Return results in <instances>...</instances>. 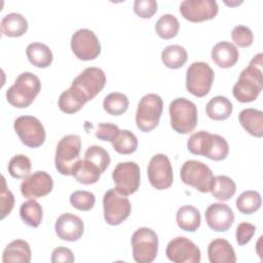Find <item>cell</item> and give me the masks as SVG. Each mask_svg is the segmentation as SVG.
Wrapping results in <instances>:
<instances>
[{"label":"cell","mask_w":263,"mask_h":263,"mask_svg":"<svg viewBox=\"0 0 263 263\" xmlns=\"http://www.w3.org/2000/svg\"><path fill=\"white\" fill-rule=\"evenodd\" d=\"M262 86V53H258L252 59L249 66L241 71L238 80L233 85L232 93L238 102L250 103L258 98Z\"/></svg>","instance_id":"cell-1"},{"label":"cell","mask_w":263,"mask_h":263,"mask_svg":"<svg viewBox=\"0 0 263 263\" xmlns=\"http://www.w3.org/2000/svg\"><path fill=\"white\" fill-rule=\"evenodd\" d=\"M187 148L194 155H202L215 161L225 159L229 153V145L223 137L205 130L192 134L187 141Z\"/></svg>","instance_id":"cell-2"},{"label":"cell","mask_w":263,"mask_h":263,"mask_svg":"<svg viewBox=\"0 0 263 263\" xmlns=\"http://www.w3.org/2000/svg\"><path fill=\"white\" fill-rule=\"evenodd\" d=\"M40 90L41 82L38 76L31 72H23L6 90V99L15 108H27L34 102Z\"/></svg>","instance_id":"cell-3"},{"label":"cell","mask_w":263,"mask_h":263,"mask_svg":"<svg viewBox=\"0 0 263 263\" xmlns=\"http://www.w3.org/2000/svg\"><path fill=\"white\" fill-rule=\"evenodd\" d=\"M171 126L178 134L191 133L197 124V107L185 98H177L170 104Z\"/></svg>","instance_id":"cell-4"},{"label":"cell","mask_w":263,"mask_h":263,"mask_svg":"<svg viewBox=\"0 0 263 263\" xmlns=\"http://www.w3.org/2000/svg\"><path fill=\"white\" fill-rule=\"evenodd\" d=\"M81 140L77 135L63 137L57 145L54 164L58 172L64 176H72V171L80 160Z\"/></svg>","instance_id":"cell-5"},{"label":"cell","mask_w":263,"mask_h":263,"mask_svg":"<svg viewBox=\"0 0 263 263\" xmlns=\"http://www.w3.org/2000/svg\"><path fill=\"white\" fill-rule=\"evenodd\" d=\"M163 110V101L156 93H147L139 102L136 112V124L141 132L148 133L154 129Z\"/></svg>","instance_id":"cell-6"},{"label":"cell","mask_w":263,"mask_h":263,"mask_svg":"<svg viewBox=\"0 0 263 263\" xmlns=\"http://www.w3.org/2000/svg\"><path fill=\"white\" fill-rule=\"evenodd\" d=\"M133 258L138 263H151L158 253L157 234L148 227L138 228L132 235Z\"/></svg>","instance_id":"cell-7"},{"label":"cell","mask_w":263,"mask_h":263,"mask_svg":"<svg viewBox=\"0 0 263 263\" xmlns=\"http://www.w3.org/2000/svg\"><path fill=\"white\" fill-rule=\"evenodd\" d=\"M180 176L184 184L194 187L201 193L210 192L214 182L212 170L205 163L194 159L184 162L180 171Z\"/></svg>","instance_id":"cell-8"},{"label":"cell","mask_w":263,"mask_h":263,"mask_svg":"<svg viewBox=\"0 0 263 263\" xmlns=\"http://www.w3.org/2000/svg\"><path fill=\"white\" fill-rule=\"evenodd\" d=\"M214 70L204 62L192 63L186 71V89L197 98L205 97L214 82Z\"/></svg>","instance_id":"cell-9"},{"label":"cell","mask_w":263,"mask_h":263,"mask_svg":"<svg viewBox=\"0 0 263 263\" xmlns=\"http://www.w3.org/2000/svg\"><path fill=\"white\" fill-rule=\"evenodd\" d=\"M104 218L107 224L117 226L126 220L132 212V204L125 195L115 188L109 189L103 197Z\"/></svg>","instance_id":"cell-10"},{"label":"cell","mask_w":263,"mask_h":263,"mask_svg":"<svg viewBox=\"0 0 263 263\" xmlns=\"http://www.w3.org/2000/svg\"><path fill=\"white\" fill-rule=\"evenodd\" d=\"M106 81L107 78L102 69L88 67L72 81L71 86L74 87L87 103L102 91Z\"/></svg>","instance_id":"cell-11"},{"label":"cell","mask_w":263,"mask_h":263,"mask_svg":"<svg viewBox=\"0 0 263 263\" xmlns=\"http://www.w3.org/2000/svg\"><path fill=\"white\" fill-rule=\"evenodd\" d=\"M112 179L115 189L122 195H130L135 193L141 182L140 166L134 161L119 162L112 172Z\"/></svg>","instance_id":"cell-12"},{"label":"cell","mask_w":263,"mask_h":263,"mask_svg":"<svg viewBox=\"0 0 263 263\" xmlns=\"http://www.w3.org/2000/svg\"><path fill=\"white\" fill-rule=\"evenodd\" d=\"M13 128L21 142L30 148H37L45 141V129L41 121L34 116L17 117L13 122Z\"/></svg>","instance_id":"cell-13"},{"label":"cell","mask_w":263,"mask_h":263,"mask_svg":"<svg viewBox=\"0 0 263 263\" xmlns=\"http://www.w3.org/2000/svg\"><path fill=\"white\" fill-rule=\"evenodd\" d=\"M71 49L81 61L95 60L101 53V43L89 29H79L71 37Z\"/></svg>","instance_id":"cell-14"},{"label":"cell","mask_w":263,"mask_h":263,"mask_svg":"<svg viewBox=\"0 0 263 263\" xmlns=\"http://www.w3.org/2000/svg\"><path fill=\"white\" fill-rule=\"evenodd\" d=\"M147 174L151 186L157 190L167 189L173 184V167L165 154L158 153L152 156L148 164Z\"/></svg>","instance_id":"cell-15"},{"label":"cell","mask_w":263,"mask_h":263,"mask_svg":"<svg viewBox=\"0 0 263 263\" xmlns=\"http://www.w3.org/2000/svg\"><path fill=\"white\" fill-rule=\"evenodd\" d=\"M165 255L175 263H199L201 258L199 248L184 236L173 238L166 246Z\"/></svg>","instance_id":"cell-16"},{"label":"cell","mask_w":263,"mask_h":263,"mask_svg":"<svg viewBox=\"0 0 263 263\" xmlns=\"http://www.w3.org/2000/svg\"><path fill=\"white\" fill-rule=\"evenodd\" d=\"M219 11L215 0H184L180 4L182 16L193 23H199L214 18Z\"/></svg>","instance_id":"cell-17"},{"label":"cell","mask_w":263,"mask_h":263,"mask_svg":"<svg viewBox=\"0 0 263 263\" xmlns=\"http://www.w3.org/2000/svg\"><path fill=\"white\" fill-rule=\"evenodd\" d=\"M52 187L51 176L44 171H37L24 179L21 184V192L28 199H36L49 194Z\"/></svg>","instance_id":"cell-18"},{"label":"cell","mask_w":263,"mask_h":263,"mask_svg":"<svg viewBox=\"0 0 263 263\" xmlns=\"http://www.w3.org/2000/svg\"><path fill=\"white\" fill-rule=\"evenodd\" d=\"M205 222L215 231H227L234 221L232 209L222 202L212 203L205 210Z\"/></svg>","instance_id":"cell-19"},{"label":"cell","mask_w":263,"mask_h":263,"mask_svg":"<svg viewBox=\"0 0 263 263\" xmlns=\"http://www.w3.org/2000/svg\"><path fill=\"white\" fill-rule=\"evenodd\" d=\"M54 230L58 237L62 240L76 241L84 232V224L78 216L71 213H64L57 219Z\"/></svg>","instance_id":"cell-20"},{"label":"cell","mask_w":263,"mask_h":263,"mask_svg":"<svg viewBox=\"0 0 263 263\" xmlns=\"http://www.w3.org/2000/svg\"><path fill=\"white\" fill-rule=\"evenodd\" d=\"M212 60L220 68L226 69L234 66L239 58L237 47L228 41H220L212 48Z\"/></svg>","instance_id":"cell-21"},{"label":"cell","mask_w":263,"mask_h":263,"mask_svg":"<svg viewBox=\"0 0 263 263\" xmlns=\"http://www.w3.org/2000/svg\"><path fill=\"white\" fill-rule=\"evenodd\" d=\"M208 256L211 263H234L236 261L234 249L224 238H216L210 242Z\"/></svg>","instance_id":"cell-22"},{"label":"cell","mask_w":263,"mask_h":263,"mask_svg":"<svg viewBox=\"0 0 263 263\" xmlns=\"http://www.w3.org/2000/svg\"><path fill=\"white\" fill-rule=\"evenodd\" d=\"M238 120L241 126L252 136L263 137V112L254 108H247L240 111Z\"/></svg>","instance_id":"cell-23"},{"label":"cell","mask_w":263,"mask_h":263,"mask_svg":"<svg viewBox=\"0 0 263 263\" xmlns=\"http://www.w3.org/2000/svg\"><path fill=\"white\" fill-rule=\"evenodd\" d=\"M2 261L29 263L31 261V249L29 243L23 239H15L9 242L3 251Z\"/></svg>","instance_id":"cell-24"},{"label":"cell","mask_w":263,"mask_h":263,"mask_svg":"<svg viewBox=\"0 0 263 263\" xmlns=\"http://www.w3.org/2000/svg\"><path fill=\"white\" fill-rule=\"evenodd\" d=\"M0 30L5 36L20 37L27 32L28 22L21 13L10 12L1 20Z\"/></svg>","instance_id":"cell-25"},{"label":"cell","mask_w":263,"mask_h":263,"mask_svg":"<svg viewBox=\"0 0 263 263\" xmlns=\"http://www.w3.org/2000/svg\"><path fill=\"white\" fill-rule=\"evenodd\" d=\"M26 54L29 62L37 68H47L53 59L51 49L41 42L30 43L26 48Z\"/></svg>","instance_id":"cell-26"},{"label":"cell","mask_w":263,"mask_h":263,"mask_svg":"<svg viewBox=\"0 0 263 263\" xmlns=\"http://www.w3.org/2000/svg\"><path fill=\"white\" fill-rule=\"evenodd\" d=\"M176 221L178 226L187 232H194L200 226V213L193 205H183L176 214Z\"/></svg>","instance_id":"cell-27"},{"label":"cell","mask_w":263,"mask_h":263,"mask_svg":"<svg viewBox=\"0 0 263 263\" xmlns=\"http://www.w3.org/2000/svg\"><path fill=\"white\" fill-rule=\"evenodd\" d=\"M233 111L232 103L224 96H216L212 98L206 106V115L213 120H225Z\"/></svg>","instance_id":"cell-28"},{"label":"cell","mask_w":263,"mask_h":263,"mask_svg":"<svg viewBox=\"0 0 263 263\" xmlns=\"http://www.w3.org/2000/svg\"><path fill=\"white\" fill-rule=\"evenodd\" d=\"M101 174L102 173L100 170L86 159H80L72 171V176L76 179V181L84 185L97 183L101 177Z\"/></svg>","instance_id":"cell-29"},{"label":"cell","mask_w":263,"mask_h":263,"mask_svg":"<svg viewBox=\"0 0 263 263\" xmlns=\"http://www.w3.org/2000/svg\"><path fill=\"white\" fill-rule=\"evenodd\" d=\"M236 191L235 182L228 176L219 175L214 177V182L210 192L220 201L229 200Z\"/></svg>","instance_id":"cell-30"},{"label":"cell","mask_w":263,"mask_h":263,"mask_svg":"<svg viewBox=\"0 0 263 263\" xmlns=\"http://www.w3.org/2000/svg\"><path fill=\"white\" fill-rule=\"evenodd\" d=\"M85 103L86 101L83 99V97L72 86L63 91L58 101L60 110L67 114L78 112Z\"/></svg>","instance_id":"cell-31"},{"label":"cell","mask_w":263,"mask_h":263,"mask_svg":"<svg viewBox=\"0 0 263 263\" xmlns=\"http://www.w3.org/2000/svg\"><path fill=\"white\" fill-rule=\"evenodd\" d=\"M188 53L186 49L178 44L166 46L161 52V61L163 65L170 69H179L187 62Z\"/></svg>","instance_id":"cell-32"},{"label":"cell","mask_w":263,"mask_h":263,"mask_svg":"<svg viewBox=\"0 0 263 263\" xmlns=\"http://www.w3.org/2000/svg\"><path fill=\"white\" fill-rule=\"evenodd\" d=\"M113 149L119 154H132L138 148V139L134 133L128 129H119L111 142Z\"/></svg>","instance_id":"cell-33"},{"label":"cell","mask_w":263,"mask_h":263,"mask_svg":"<svg viewBox=\"0 0 263 263\" xmlns=\"http://www.w3.org/2000/svg\"><path fill=\"white\" fill-rule=\"evenodd\" d=\"M20 216L26 225L36 228L42 221V208L35 199H30L21 204Z\"/></svg>","instance_id":"cell-34"},{"label":"cell","mask_w":263,"mask_h":263,"mask_svg":"<svg viewBox=\"0 0 263 263\" xmlns=\"http://www.w3.org/2000/svg\"><path fill=\"white\" fill-rule=\"evenodd\" d=\"M128 105L129 102L127 97L124 93L118 91H114L107 95L103 102L104 110L108 114L113 116H118L126 112Z\"/></svg>","instance_id":"cell-35"},{"label":"cell","mask_w":263,"mask_h":263,"mask_svg":"<svg viewBox=\"0 0 263 263\" xmlns=\"http://www.w3.org/2000/svg\"><path fill=\"white\" fill-rule=\"evenodd\" d=\"M262 199L259 192L255 190L243 191L235 201L237 210L245 215H250L258 211L261 206Z\"/></svg>","instance_id":"cell-36"},{"label":"cell","mask_w":263,"mask_h":263,"mask_svg":"<svg viewBox=\"0 0 263 263\" xmlns=\"http://www.w3.org/2000/svg\"><path fill=\"white\" fill-rule=\"evenodd\" d=\"M179 28V21L171 13L162 14L155 24V32L162 39L174 38L178 34Z\"/></svg>","instance_id":"cell-37"},{"label":"cell","mask_w":263,"mask_h":263,"mask_svg":"<svg viewBox=\"0 0 263 263\" xmlns=\"http://www.w3.org/2000/svg\"><path fill=\"white\" fill-rule=\"evenodd\" d=\"M84 159L91 162L93 165H96L100 172L103 174L106 168L109 166L111 158L107 150H105L103 147L98 145L89 146L85 152H84Z\"/></svg>","instance_id":"cell-38"},{"label":"cell","mask_w":263,"mask_h":263,"mask_svg":"<svg viewBox=\"0 0 263 263\" xmlns=\"http://www.w3.org/2000/svg\"><path fill=\"white\" fill-rule=\"evenodd\" d=\"M31 160L24 154L13 156L8 163V173L12 178L25 179L31 172Z\"/></svg>","instance_id":"cell-39"},{"label":"cell","mask_w":263,"mask_h":263,"mask_svg":"<svg viewBox=\"0 0 263 263\" xmlns=\"http://www.w3.org/2000/svg\"><path fill=\"white\" fill-rule=\"evenodd\" d=\"M70 202L79 211H89L96 203V196L89 191L77 190L70 195Z\"/></svg>","instance_id":"cell-40"},{"label":"cell","mask_w":263,"mask_h":263,"mask_svg":"<svg viewBox=\"0 0 263 263\" xmlns=\"http://www.w3.org/2000/svg\"><path fill=\"white\" fill-rule=\"evenodd\" d=\"M2 187L0 193V218L3 220L10 214L14 205V196L12 192L7 188L5 178L2 176Z\"/></svg>","instance_id":"cell-41"},{"label":"cell","mask_w":263,"mask_h":263,"mask_svg":"<svg viewBox=\"0 0 263 263\" xmlns=\"http://www.w3.org/2000/svg\"><path fill=\"white\" fill-rule=\"evenodd\" d=\"M232 40L239 47H248L253 43L254 35L252 30L243 25L235 26L231 32Z\"/></svg>","instance_id":"cell-42"},{"label":"cell","mask_w":263,"mask_h":263,"mask_svg":"<svg viewBox=\"0 0 263 263\" xmlns=\"http://www.w3.org/2000/svg\"><path fill=\"white\" fill-rule=\"evenodd\" d=\"M134 11L142 18H149L157 11V2L155 0H136Z\"/></svg>","instance_id":"cell-43"},{"label":"cell","mask_w":263,"mask_h":263,"mask_svg":"<svg viewBox=\"0 0 263 263\" xmlns=\"http://www.w3.org/2000/svg\"><path fill=\"white\" fill-rule=\"evenodd\" d=\"M118 132L119 127L116 124L110 122H102L97 125L95 129V136L101 141L112 142Z\"/></svg>","instance_id":"cell-44"},{"label":"cell","mask_w":263,"mask_h":263,"mask_svg":"<svg viewBox=\"0 0 263 263\" xmlns=\"http://www.w3.org/2000/svg\"><path fill=\"white\" fill-rule=\"evenodd\" d=\"M255 232H256L255 225L248 223V222H241L236 227V232H235V237H236L237 243L239 246L247 245L251 240V238L253 237Z\"/></svg>","instance_id":"cell-45"},{"label":"cell","mask_w":263,"mask_h":263,"mask_svg":"<svg viewBox=\"0 0 263 263\" xmlns=\"http://www.w3.org/2000/svg\"><path fill=\"white\" fill-rule=\"evenodd\" d=\"M75 258L72 251L65 247H58L52 251L51 262L52 263H72Z\"/></svg>","instance_id":"cell-46"},{"label":"cell","mask_w":263,"mask_h":263,"mask_svg":"<svg viewBox=\"0 0 263 263\" xmlns=\"http://www.w3.org/2000/svg\"><path fill=\"white\" fill-rule=\"evenodd\" d=\"M242 1H239V2H237V3H235V4H240ZM226 4H228V5H234V3H226Z\"/></svg>","instance_id":"cell-47"}]
</instances>
